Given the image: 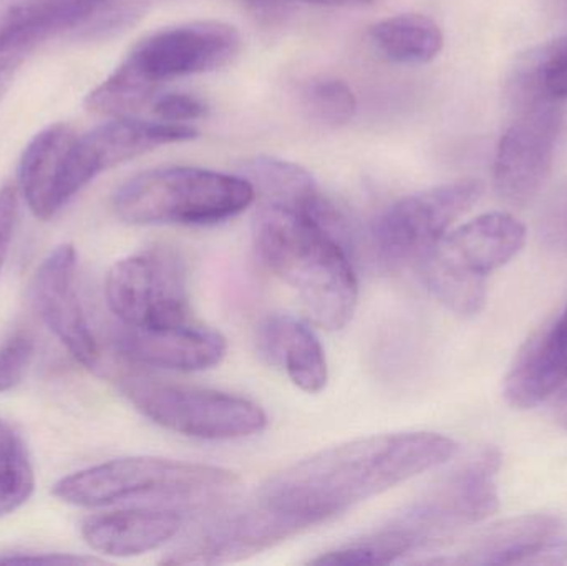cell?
Here are the masks:
<instances>
[{"mask_svg":"<svg viewBox=\"0 0 567 566\" xmlns=\"http://www.w3.org/2000/svg\"><path fill=\"white\" fill-rule=\"evenodd\" d=\"M458 444L435 432L367 435L323 449L269 477L256 497L323 524L423 472L442 467Z\"/></svg>","mask_w":567,"mask_h":566,"instance_id":"cell-1","label":"cell"},{"mask_svg":"<svg viewBox=\"0 0 567 566\" xmlns=\"http://www.w3.org/2000/svg\"><path fill=\"white\" fill-rule=\"evenodd\" d=\"M261 261L299 296L316 325L340 331L359 299L350 249L317 219L297 209L262 203L252 219Z\"/></svg>","mask_w":567,"mask_h":566,"instance_id":"cell-2","label":"cell"},{"mask_svg":"<svg viewBox=\"0 0 567 566\" xmlns=\"http://www.w3.org/2000/svg\"><path fill=\"white\" fill-rule=\"evenodd\" d=\"M241 50L235 27L216 20L182 23L150 33L86 96V109L113 119H128L152 105L162 83L178 76L221 69Z\"/></svg>","mask_w":567,"mask_h":566,"instance_id":"cell-3","label":"cell"},{"mask_svg":"<svg viewBox=\"0 0 567 566\" xmlns=\"http://www.w3.org/2000/svg\"><path fill=\"white\" fill-rule=\"evenodd\" d=\"M238 477L226 469L159 457H125L62 478L53 495L76 507L148 501L155 507H205L226 497Z\"/></svg>","mask_w":567,"mask_h":566,"instance_id":"cell-4","label":"cell"},{"mask_svg":"<svg viewBox=\"0 0 567 566\" xmlns=\"http://www.w3.org/2000/svg\"><path fill=\"white\" fill-rule=\"evenodd\" d=\"M243 176L195 166H163L120 186L113 209L128 225H216L235 218L255 202Z\"/></svg>","mask_w":567,"mask_h":566,"instance_id":"cell-5","label":"cell"},{"mask_svg":"<svg viewBox=\"0 0 567 566\" xmlns=\"http://www.w3.org/2000/svg\"><path fill=\"white\" fill-rule=\"evenodd\" d=\"M525 241V225L509 213L476 216L446 233L420 259L423 281L450 311L472 318L485 306L488 276L508 265Z\"/></svg>","mask_w":567,"mask_h":566,"instance_id":"cell-6","label":"cell"},{"mask_svg":"<svg viewBox=\"0 0 567 566\" xmlns=\"http://www.w3.org/2000/svg\"><path fill=\"white\" fill-rule=\"evenodd\" d=\"M120 388L150 421L166 431L202 441H238L265 431L268 415L256 402L212 389L168 384L123 374Z\"/></svg>","mask_w":567,"mask_h":566,"instance_id":"cell-7","label":"cell"},{"mask_svg":"<svg viewBox=\"0 0 567 566\" xmlns=\"http://www.w3.org/2000/svg\"><path fill=\"white\" fill-rule=\"evenodd\" d=\"M105 296L113 315L130 328L188 321V271L168 246H153L115 263L106 275Z\"/></svg>","mask_w":567,"mask_h":566,"instance_id":"cell-8","label":"cell"},{"mask_svg":"<svg viewBox=\"0 0 567 566\" xmlns=\"http://www.w3.org/2000/svg\"><path fill=\"white\" fill-rule=\"evenodd\" d=\"M307 528L309 522L256 497L196 525L168 552L163 564H233L262 554Z\"/></svg>","mask_w":567,"mask_h":566,"instance_id":"cell-9","label":"cell"},{"mask_svg":"<svg viewBox=\"0 0 567 566\" xmlns=\"http://www.w3.org/2000/svg\"><path fill=\"white\" fill-rule=\"evenodd\" d=\"M499 452L486 449L440 478L393 524L419 535L430 548L458 528L486 521L499 508Z\"/></svg>","mask_w":567,"mask_h":566,"instance_id":"cell-10","label":"cell"},{"mask_svg":"<svg viewBox=\"0 0 567 566\" xmlns=\"http://www.w3.org/2000/svg\"><path fill=\"white\" fill-rule=\"evenodd\" d=\"M485 185L466 178L393 203L373 223L377 253L389 265L422 259L482 198Z\"/></svg>","mask_w":567,"mask_h":566,"instance_id":"cell-11","label":"cell"},{"mask_svg":"<svg viewBox=\"0 0 567 566\" xmlns=\"http://www.w3.org/2000/svg\"><path fill=\"white\" fill-rule=\"evenodd\" d=\"M515 116L499 140L493 183L499 198L525 206L538 196L551 173L563 125V102L526 100L512 105Z\"/></svg>","mask_w":567,"mask_h":566,"instance_id":"cell-12","label":"cell"},{"mask_svg":"<svg viewBox=\"0 0 567 566\" xmlns=\"http://www.w3.org/2000/svg\"><path fill=\"white\" fill-rule=\"evenodd\" d=\"M76 133L56 123L27 145L19 166L23 199L35 218L52 219L89 183L76 158Z\"/></svg>","mask_w":567,"mask_h":566,"instance_id":"cell-13","label":"cell"},{"mask_svg":"<svg viewBox=\"0 0 567 566\" xmlns=\"http://www.w3.org/2000/svg\"><path fill=\"white\" fill-rule=\"evenodd\" d=\"M33 302L50 331L80 364L100 366V348L76 289V251L72 245L53 249L37 269Z\"/></svg>","mask_w":567,"mask_h":566,"instance_id":"cell-14","label":"cell"},{"mask_svg":"<svg viewBox=\"0 0 567 566\" xmlns=\"http://www.w3.org/2000/svg\"><path fill=\"white\" fill-rule=\"evenodd\" d=\"M115 348L120 358L138 368L198 372L218 366L228 346L218 331L185 322L166 328L122 325L115 335Z\"/></svg>","mask_w":567,"mask_h":566,"instance_id":"cell-15","label":"cell"},{"mask_svg":"<svg viewBox=\"0 0 567 566\" xmlns=\"http://www.w3.org/2000/svg\"><path fill=\"white\" fill-rule=\"evenodd\" d=\"M503 392L515 409L567 399V302L519 349Z\"/></svg>","mask_w":567,"mask_h":566,"instance_id":"cell-16","label":"cell"},{"mask_svg":"<svg viewBox=\"0 0 567 566\" xmlns=\"http://www.w3.org/2000/svg\"><path fill=\"white\" fill-rule=\"evenodd\" d=\"M465 565H565L567 527L546 514L519 515L480 535L458 558Z\"/></svg>","mask_w":567,"mask_h":566,"instance_id":"cell-17","label":"cell"},{"mask_svg":"<svg viewBox=\"0 0 567 566\" xmlns=\"http://www.w3.org/2000/svg\"><path fill=\"white\" fill-rule=\"evenodd\" d=\"M182 527V511L152 505L93 515L83 522L82 537L99 554L138 557L178 537Z\"/></svg>","mask_w":567,"mask_h":566,"instance_id":"cell-18","label":"cell"},{"mask_svg":"<svg viewBox=\"0 0 567 566\" xmlns=\"http://www.w3.org/2000/svg\"><path fill=\"white\" fill-rule=\"evenodd\" d=\"M258 352L266 364L284 369L300 391L317 394L326 389V351L313 329L299 318L268 316L258 328Z\"/></svg>","mask_w":567,"mask_h":566,"instance_id":"cell-19","label":"cell"},{"mask_svg":"<svg viewBox=\"0 0 567 566\" xmlns=\"http://www.w3.org/2000/svg\"><path fill=\"white\" fill-rule=\"evenodd\" d=\"M239 176L252 186L265 203L306 213L323 225L337 212L317 188L316 179L297 163L272 156H255L239 166Z\"/></svg>","mask_w":567,"mask_h":566,"instance_id":"cell-20","label":"cell"},{"mask_svg":"<svg viewBox=\"0 0 567 566\" xmlns=\"http://www.w3.org/2000/svg\"><path fill=\"white\" fill-rule=\"evenodd\" d=\"M509 103L533 99H567V35L519 56L508 79Z\"/></svg>","mask_w":567,"mask_h":566,"instance_id":"cell-21","label":"cell"},{"mask_svg":"<svg viewBox=\"0 0 567 566\" xmlns=\"http://www.w3.org/2000/svg\"><path fill=\"white\" fill-rule=\"evenodd\" d=\"M370 37L386 59L405 65L430 62L443 49L442 29L422 13L389 17L370 29Z\"/></svg>","mask_w":567,"mask_h":566,"instance_id":"cell-22","label":"cell"},{"mask_svg":"<svg viewBox=\"0 0 567 566\" xmlns=\"http://www.w3.org/2000/svg\"><path fill=\"white\" fill-rule=\"evenodd\" d=\"M426 548L425 542L400 527L396 524H390L389 527L367 535L360 541L350 542L343 547L336 548L332 552L319 555L310 560V565L329 566H362V565H389L400 560L405 555Z\"/></svg>","mask_w":567,"mask_h":566,"instance_id":"cell-23","label":"cell"},{"mask_svg":"<svg viewBox=\"0 0 567 566\" xmlns=\"http://www.w3.org/2000/svg\"><path fill=\"white\" fill-rule=\"evenodd\" d=\"M33 487L35 477L22 441L0 421V517L22 507Z\"/></svg>","mask_w":567,"mask_h":566,"instance_id":"cell-24","label":"cell"},{"mask_svg":"<svg viewBox=\"0 0 567 566\" xmlns=\"http://www.w3.org/2000/svg\"><path fill=\"white\" fill-rule=\"evenodd\" d=\"M302 100L310 116L326 125H343L355 115V95L343 80L329 76L312 80L303 89Z\"/></svg>","mask_w":567,"mask_h":566,"instance_id":"cell-25","label":"cell"},{"mask_svg":"<svg viewBox=\"0 0 567 566\" xmlns=\"http://www.w3.org/2000/svg\"><path fill=\"white\" fill-rule=\"evenodd\" d=\"M35 354V339L29 331L10 336L0 346V392L16 389L25 378Z\"/></svg>","mask_w":567,"mask_h":566,"instance_id":"cell-26","label":"cell"},{"mask_svg":"<svg viewBox=\"0 0 567 566\" xmlns=\"http://www.w3.org/2000/svg\"><path fill=\"white\" fill-rule=\"evenodd\" d=\"M206 105L198 96L186 93H166L156 96L152 103V112L156 119L168 123L192 122L206 115Z\"/></svg>","mask_w":567,"mask_h":566,"instance_id":"cell-27","label":"cell"},{"mask_svg":"<svg viewBox=\"0 0 567 566\" xmlns=\"http://www.w3.org/2000/svg\"><path fill=\"white\" fill-rule=\"evenodd\" d=\"M17 212H19L17 189L10 185L2 186L0 188V271L6 265L7 255H9L13 229H16Z\"/></svg>","mask_w":567,"mask_h":566,"instance_id":"cell-28","label":"cell"},{"mask_svg":"<svg viewBox=\"0 0 567 566\" xmlns=\"http://www.w3.org/2000/svg\"><path fill=\"white\" fill-rule=\"evenodd\" d=\"M102 564L99 558L73 557L65 554H35V552H13L0 555V565H92Z\"/></svg>","mask_w":567,"mask_h":566,"instance_id":"cell-29","label":"cell"},{"mask_svg":"<svg viewBox=\"0 0 567 566\" xmlns=\"http://www.w3.org/2000/svg\"><path fill=\"white\" fill-rule=\"evenodd\" d=\"M303 2L329 3V6H349V3H367L370 0H303Z\"/></svg>","mask_w":567,"mask_h":566,"instance_id":"cell-30","label":"cell"},{"mask_svg":"<svg viewBox=\"0 0 567 566\" xmlns=\"http://www.w3.org/2000/svg\"><path fill=\"white\" fill-rule=\"evenodd\" d=\"M559 422H561L563 428L567 431V399L563 401L561 412H559Z\"/></svg>","mask_w":567,"mask_h":566,"instance_id":"cell-31","label":"cell"},{"mask_svg":"<svg viewBox=\"0 0 567 566\" xmlns=\"http://www.w3.org/2000/svg\"><path fill=\"white\" fill-rule=\"evenodd\" d=\"M249 2H255V3H272V2H279V0H249Z\"/></svg>","mask_w":567,"mask_h":566,"instance_id":"cell-32","label":"cell"}]
</instances>
